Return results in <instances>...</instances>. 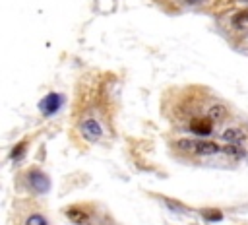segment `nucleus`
<instances>
[{
  "instance_id": "9",
  "label": "nucleus",
  "mask_w": 248,
  "mask_h": 225,
  "mask_svg": "<svg viewBox=\"0 0 248 225\" xmlns=\"http://www.w3.org/2000/svg\"><path fill=\"white\" fill-rule=\"evenodd\" d=\"M202 215H203L209 223H215V221L223 219V213H221V211H217V209H203V211H202Z\"/></svg>"
},
{
  "instance_id": "1",
  "label": "nucleus",
  "mask_w": 248,
  "mask_h": 225,
  "mask_svg": "<svg viewBox=\"0 0 248 225\" xmlns=\"http://www.w3.org/2000/svg\"><path fill=\"white\" fill-rule=\"evenodd\" d=\"M79 132H81V136L87 140V142H97L99 138H101V126H99V122L97 120H93V118H87V120H83L81 124H79Z\"/></svg>"
},
{
  "instance_id": "10",
  "label": "nucleus",
  "mask_w": 248,
  "mask_h": 225,
  "mask_svg": "<svg viewBox=\"0 0 248 225\" xmlns=\"http://www.w3.org/2000/svg\"><path fill=\"white\" fill-rule=\"evenodd\" d=\"M232 23H234L236 27H246V25H248V10L238 12V14L232 17Z\"/></svg>"
},
{
  "instance_id": "14",
  "label": "nucleus",
  "mask_w": 248,
  "mask_h": 225,
  "mask_svg": "<svg viewBox=\"0 0 248 225\" xmlns=\"http://www.w3.org/2000/svg\"><path fill=\"white\" fill-rule=\"evenodd\" d=\"M186 2H198V0H186Z\"/></svg>"
},
{
  "instance_id": "2",
  "label": "nucleus",
  "mask_w": 248,
  "mask_h": 225,
  "mask_svg": "<svg viewBox=\"0 0 248 225\" xmlns=\"http://www.w3.org/2000/svg\"><path fill=\"white\" fill-rule=\"evenodd\" d=\"M27 178H29V184L33 186L35 192H39V194L48 192V188H50V180H48V177H46L45 173H41V171H29Z\"/></svg>"
},
{
  "instance_id": "8",
  "label": "nucleus",
  "mask_w": 248,
  "mask_h": 225,
  "mask_svg": "<svg viewBox=\"0 0 248 225\" xmlns=\"http://www.w3.org/2000/svg\"><path fill=\"white\" fill-rule=\"evenodd\" d=\"M225 114H227V109L223 105H215V107L209 109V118L211 120H221V118H225Z\"/></svg>"
},
{
  "instance_id": "6",
  "label": "nucleus",
  "mask_w": 248,
  "mask_h": 225,
  "mask_svg": "<svg viewBox=\"0 0 248 225\" xmlns=\"http://www.w3.org/2000/svg\"><path fill=\"white\" fill-rule=\"evenodd\" d=\"M219 151H221V145H217L215 142H207V140L196 142V153L198 155H213Z\"/></svg>"
},
{
  "instance_id": "12",
  "label": "nucleus",
  "mask_w": 248,
  "mask_h": 225,
  "mask_svg": "<svg viewBox=\"0 0 248 225\" xmlns=\"http://www.w3.org/2000/svg\"><path fill=\"white\" fill-rule=\"evenodd\" d=\"M25 225H46V219L43 215H39V213H33V215L27 217Z\"/></svg>"
},
{
  "instance_id": "13",
  "label": "nucleus",
  "mask_w": 248,
  "mask_h": 225,
  "mask_svg": "<svg viewBox=\"0 0 248 225\" xmlns=\"http://www.w3.org/2000/svg\"><path fill=\"white\" fill-rule=\"evenodd\" d=\"M68 217L74 219L76 223H83L85 221V213L79 211V209H68Z\"/></svg>"
},
{
  "instance_id": "4",
  "label": "nucleus",
  "mask_w": 248,
  "mask_h": 225,
  "mask_svg": "<svg viewBox=\"0 0 248 225\" xmlns=\"http://www.w3.org/2000/svg\"><path fill=\"white\" fill-rule=\"evenodd\" d=\"M190 130L198 136H207V134H211L213 124H211L209 118H192L190 120Z\"/></svg>"
},
{
  "instance_id": "5",
  "label": "nucleus",
  "mask_w": 248,
  "mask_h": 225,
  "mask_svg": "<svg viewBox=\"0 0 248 225\" xmlns=\"http://www.w3.org/2000/svg\"><path fill=\"white\" fill-rule=\"evenodd\" d=\"M223 140H225L227 144H231V145H242V142H244V132H242L240 128H227V130L223 132Z\"/></svg>"
},
{
  "instance_id": "3",
  "label": "nucleus",
  "mask_w": 248,
  "mask_h": 225,
  "mask_svg": "<svg viewBox=\"0 0 248 225\" xmlns=\"http://www.w3.org/2000/svg\"><path fill=\"white\" fill-rule=\"evenodd\" d=\"M60 105H62V97H60L58 93H48V95L39 103V109H41L45 114H52V112H56V111L60 109Z\"/></svg>"
},
{
  "instance_id": "11",
  "label": "nucleus",
  "mask_w": 248,
  "mask_h": 225,
  "mask_svg": "<svg viewBox=\"0 0 248 225\" xmlns=\"http://www.w3.org/2000/svg\"><path fill=\"white\" fill-rule=\"evenodd\" d=\"M23 153H25V142L17 144V145L12 149V159H14V161H19V159L23 157Z\"/></svg>"
},
{
  "instance_id": "7",
  "label": "nucleus",
  "mask_w": 248,
  "mask_h": 225,
  "mask_svg": "<svg viewBox=\"0 0 248 225\" xmlns=\"http://www.w3.org/2000/svg\"><path fill=\"white\" fill-rule=\"evenodd\" d=\"M176 147L180 151H186V153H196V142L194 140H178Z\"/></svg>"
}]
</instances>
